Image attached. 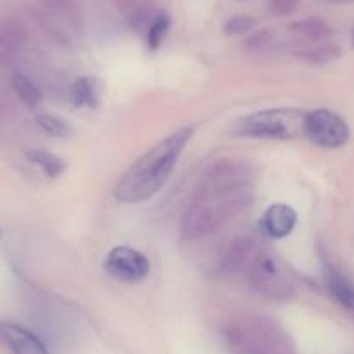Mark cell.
Returning a JSON list of instances; mask_svg holds the SVG:
<instances>
[{"mask_svg": "<svg viewBox=\"0 0 354 354\" xmlns=\"http://www.w3.org/2000/svg\"><path fill=\"white\" fill-rule=\"evenodd\" d=\"M255 25H257V21H255L252 16L238 15V16H231V18H227L226 23H224L223 30L226 35H245V33L252 32Z\"/></svg>", "mask_w": 354, "mask_h": 354, "instance_id": "ac0fdd59", "label": "cell"}, {"mask_svg": "<svg viewBox=\"0 0 354 354\" xmlns=\"http://www.w3.org/2000/svg\"><path fill=\"white\" fill-rule=\"evenodd\" d=\"M2 335L11 347L12 354H49L42 340L23 326L8 323L2 326Z\"/></svg>", "mask_w": 354, "mask_h": 354, "instance_id": "9c48e42d", "label": "cell"}, {"mask_svg": "<svg viewBox=\"0 0 354 354\" xmlns=\"http://www.w3.org/2000/svg\"><path fill=\"white\" fill-rule=\"evenodd\" d=\"M54 11L61 12L64 18L70 19L78 28L80 25V15H78V0H50Z\"/></svg>", "mask_w": 354, "mask_h": 354, "instance_id": "ffe728a7", "label": "cell"}, {"mask_svg": "<svg viewBox=\"0 0 354 354\" xmlns=\"http://www.w3.org/2000/svg\"><path fill=\"white\" fill-rule=\"evenodd\" d=\"M192 136V127L177 129L169 138L153 146L122 176L115 188V198L122 203H141L155 196L169 181Z\"/></svg>", "mask_w": 354, "mask_h": 354, "instance_id": "6da1fadb", "label": "cell"}, {"mask_svg": "<svg viewBox=\"0 0 354 354\" xmlns=\"http://www.w3.org/2000/svg\"><path fill=\"white\" fill-rule=\"evenodd\" d=\"M28 160L32 163H35L47 177L54 179V177H59L61 174H64L66 170V162L63 158H59L54 153L46 151V149H30L26 153Z\"/></svg>", "mask_w": 354, "mask_h": 354, "instance_id": "7c38bea8", "label": "cell"}, {"mask_svg": "<svg viewBox=\"0 0 354 354\" xmlns=\"http://www.w3.org/2000/svg\"><path fill=\"white\" fill-rule=\"evenodd\" d=\"M70 101L77 108L94 110L100 104V82L93 77H78L70 87Z\"/></svg>", "mask_w": 354, "mask_h": 354, "instance_id": "30bf717a", "label": "cell"}, {"mask_svg": "<svg viewBox=\"0 0 354 354\" xmlns=\"http://www.w3.org/2000/svg\"><path fill=\"white\" fill-rule=\"evenodd\" d=\"M304 136L319 148L335 149L347 142L349 127L342 117L322 108V110L306 113Z\"/></svg>", "mask_w": 354, "mask_h": 354, "instance_id": "3957f363", "label": "cell"}, {"mask_svg": "<svg viewBox=\"0 0 354 354\" xmlns=\"http://www.w3.org/2000/svg\"><path fill=\"white\" fill-rule=\"evenodd\" d=\"M292 32H295L297 35L304 37L308 40H322L326 39L330 35V26L326 25V21H323L322 18H308L302 19V21L292 23L290 25Z\"/></svg>", "mask_w": 354, "mask_h": 354, "instance_id": "4fadbf2b", "label": "cell"}, {"mask_svg": "<svg viewBox=\"0 0 354 354\" xmlns=\"http://www.w3.org/2000/svg\"><path fill=\"white\" fill-rule=\"evenodd\" d=\"M170 30V18L165 12H158L155 18L149 21L148 33H146V44H148L149 50H156L162 46L163 39L167 37Z\"/></svg>", "mask_w": 354, "mask_h": 354, "instance_id": "9a60e30c", "label": "cell"}, {"mask_svg": "<svg viewBox=\"0 0 354 354\" xmlns=\"http://www.w3.org/2000/svg\"><path fill=\"white\" fill-rule=\"evenodd\" d=\"M301 56L313 64H325L337 59L340 56V49L332 44H326V46H319L311 50H301Z\"/></svg>", "mask_w": 354, "mask_h": 354, "instance_id": "e0dca14e", "label": "cell"}, {"mask_svg": "<svg viewBox=\"0 0 354 354\" xmlns=\"http://www.w3.org/2000/svg\"><path fill=\"white\" fill-rule=\"evenodd\" d=\"M254 254L255 243L250 236L240 234V236L231 238L221 248L219 259H217V270L223 274H226V277L240 273L241 270L247 268L248 262L254 259Z\"/></svg>", "mask_w": 354, "mask_h": 354, "instance_id": "52a82bcc", "label": "cell"}, {"mask_svg": "<svg viewBox=\"0 0 354 354\" xmlns=\"http://www.w3.org/2000/svg\"><path fill=\"white\" fill-rule=\"evenodd\" d=\"M351 46H353V49H354V28H353V32H351Z\"/></svg>", "mask_w": 354, "mask_h": 354, "instance_id": "603a6c76", "label": "cell"}, {"mask_svg": "<svg viewBox=\"0 0 354 354\" xmlns=\"http://www.w3.org/2000/svg\"><path fill=\"white\" fill-rule=\"evenodd\" d=\"M12 87H15L16 94L19 96V100L30 108H35L37 104H40L42 101V93H40V88L30 80L28 77L21 73H16L12 77Z\"/></svg>", "mask_w": 354, "mask_h": 354, "instance_id": "5bb4252c", "label": "cell"}, {"mask_svg": "<svg viewBox=\"0 0 354 354\" xmlns=\"http://www.w3.org/2000/svg\"><path fill=\"white\" fill-rule=\"evenodd\" d=\"M297 212L287 203H273L261 219V227L268 236L285 238L295 230Z\"/></svg>", "mask_w": 354, "mask_h": 354, "instance_id": "ba28073f", "label": "cell"}, {"mask_svg": "<svg viewBox=\"0 0 354 354\" xmlns=\"http://www.w3.org/2000/svg\"><path fill=\"white\" fill-rule=\"evenodd\" d=\"M252 283L271 299H281L288 295V281L278 268L277 261L271 257H261L252 266Z\"/></svg>", "mask_w": 354, "mask_h": 354, "instance_id": "8992f818", "label": "cell"}, {"mask_svg": "<svg viewBox=\"0 0 354 354\" xmlns=\"http://www.w3.org/2000/svg\"><path fill=\"white\" fill-rule=\"evenodd\" d=\"M326 285L339 304H342L349 311H354V285L342 273L330 270L326 273Z\"/></svg>", "mask_w": 354, "mask_h": 354, "instance_id": "8fae6325", "label": "cell"}, {"mask_svg": "<svg viewBox=\"0 0 354 354\" xmlns=\"http://www.w3.org/2000/svg\"><path fill=\"white\" fill-rule=\"evenodd\" d=\"M226 221L227 217L216 205L198 196H193L188 209L183 214L181 233L186 240H200L223 227Z\"/></svg>", "mask_w": 354, "mask_h": 354, "instance_id": "277c9868", "label": "cell"}, {"mask_svg": "<svg viewBox=\"0 0 354 354\" xmlns=\"http://www.w3.org/2000/svg\"><path fill=\"white\" fill-rule=\"evenodd\" d=\"M149 270H151V266H149L148 257L142 252L132 247H125V245L115 247L104 259V271L111 278L125 281V283H136V281L145 280L149 274Z\"/></svg>", "mask_w": 354, "mask_h": 354, "instance_id": "5b68a950", "label": "cell"}, {"mask_svg": "<svg viewBox=\"0 0 354 354\" xmlns=\"http://www.w3.org/2000/svg\"><path fill=\"white\" fill-rule=\"evenodd\" d=\"M37 124L42 129L44 132H47L49 136L54 138H68L71 134V127L66 120H63L57 115L50 113H42L37 117Z\"/></svg>", "mask_w": 354, "mask_h": 354, "instance_id": "2e32d148", "label": "cell"}, {"mask_svg": "<svg viewBox=\"0 0 354 354\" xmlns=\"http://www.w3.org/2000/svg\"><path fill=\"white\" fill-rule=\"evenodd\" d=\"M306 113L295 108H271L240 118L233 134L254 139H294L304 134Z\"/></svg>", "mask_w": 354, "mask_h": 354, "instance_id": "7a4b0ae2", "label": "cell"}, {"mask_svg": "<svg viewBox=\"0 0 354 354\" xmlns=\"http://www.w3.org/2000/svg\"><path fill=\"white\" fill-rule=\"evenodd\" d=\"M273 42V32L270 28H261L257 32H252L250 35L245 39L243 47L247 50H262Z\"/></svg>", "mask_w": 354, "mask_h": 354, "instance_id": "d6986e66", "label": "cell"}, {"mask_svg": "<svg viewBox=\"0 0 354 354\" xmlns=\"http://www.w3.org/2000/svg\"><path fill=\"white\" fill-rule=\"evenodd\" d=\"M333 4H354V0H330Z\"/></svg>", "mask_w": 354, "mask_h": 354, "instance_id": "7402d4cb", "label": "cell"}, {"mask_svg": "<svg viewBox=\"0 0 354 354\" xmlns=\"http://www.w3.org/2000/svg\"><path fill=\"white\" fill-rule=\"evenodd\" d=\"M301 0H270V9L277 16H288L299 9Z\"/></svg>", "mask_w": 354, "mask_h": 354, "instance_id": "44dd1931", "label": "cell"}]
</instances>
